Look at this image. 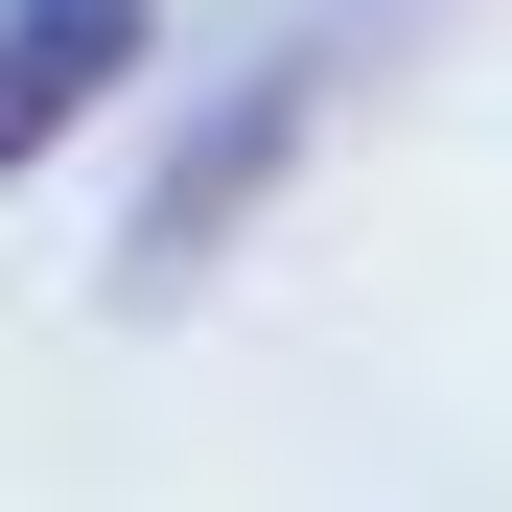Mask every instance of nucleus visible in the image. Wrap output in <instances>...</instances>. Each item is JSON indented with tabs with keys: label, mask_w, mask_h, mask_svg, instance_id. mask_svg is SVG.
Listing matches in <instances>:
<instances>
[{
	"label": "nucleus",
	"mask_w": 512,
	"mask_h": 512,
	"mask_svg": "<svg viewBox=\"0 0 512 512\" xmlns=\"http://www.w3.org/2000/svg\"><path fill=\"white\" fill-rule=\"evenodd\" d=\"M140 47H163V0H0V187L94 140L140 94Z\"/></svg>",
	"instance_id": "f03ea898"
},
{
	"label": "nucleus",
	"mask_w": 512,
	"mask_h": 512,
	"mask_svg": "<svg viewBox=\"0 0 512 512\" xmlns=\"http://www.w3.org/2000/svg\"><path fill=\"white\" fill-rule=\"evenodd\" d=\"M303 117H326V70H303V47H280V70H233V94H210L187 140H163V187L117 210V303H187L210 256H233L256 210L303 187Z\"/></svg>",
	"instance_id": "f257e3e1"
}]
</instances>
